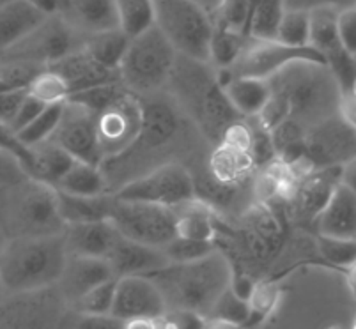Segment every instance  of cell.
<instances>
[{
	"instance_id": "obj_30",
	"label": "cell",
	"mask_w": 356,
	"mask_h": 329,
	"mask_svg": "<svg viewBox=\"0 0 356 329\" xmlns=\"http://www.w3.org/2000/svg\"><path fill=\"white\" fill-rule=\"evenodd\" d=\"M32 149V167L29 170V179H34L41 185L50 188H57L59 180L70 172L76 161L55 144L54 140H47L43 144L31 147Z\"/></svg>"
},
{
	"instance_id": "obj_64",
	"label": "cell",
	"mask_w": 356,
	"mask_h": 329,
	"mask_svg": "<svg viewBox=\"0 0 356 329\" xmlns=\"http://www.w3.org/2000/svg\"><path fill=\"white\" fill-rule=\"evenodd\" d=\"M355 92H356V82H355Z\"/></svg>"
},
{
	"instance_id": "obj_32",
	"label": "cell",
	"mask_w": 356,
	"mask_h": 329,
	"mask_svg": "<svg viewBox=\"0 0 356 329\" xmlns=\"http://www.w3.org/2000/svg\"><path fill=\"white\" fill-rule=\"evenodd\" d=\"M55 189L74 196L110 195L102 167L80 163V161H76L71 167L70 172L59 180V185Z\"/></svg>"
},
{
	"instance_id": "obj_61",
	"label": "cell",
	"mask_w": 356,
	"mask_h": 329,
	"mask_svg": "<svg viewBox=\"0 0 356 329\" xmlns=\"http://www.w3.org/2000/svg\"><path fill=\"white\" fill-rule=\"evenodd\" d=\"M6 189H8V188H0V211H2V205H4V196H6Z\"/></svg>"
},
{
	"instance_id": "obj_28",
	"label": "cell",
	"mask_w": 356,
	"mask_h": 329,
	"mask_svg": "<svg viewBox=\"0 0 356 329\" xmlns=\"http://www.w3.org/2000/svg\"><path fill=\"white\" fill-rule=\"evenodd\" d=\"M206 167L209 176L222 185H245L250 183L255 172V163L250 154L229 149L225 145L213 147Z\"/></svg>"
},
{
	"instance_id": "obj_4",
	"label": "cell",
	"mask_w": 356,
	"mask_h": 329,
	"mask_svg": "<svg viewBox=\"0 0 356 329\" xmlns=\"http://www.w3.org/2000/svg\"><path fill=\"white\" fill-rule=\"evenodd\" d=\"M231 262L220 250L188 264H168L145 278L156 285L167 310H190L208 319L216 299L231 285Z\"/></svg>"
},
{
	"instance_id": "obj_11",
	"label": "cell",
	"mask_w": 356,
	"mask_h": 329,
	"mask_svg": "<svg viewBox=\"0 0 356 329\" xmlns=\"http://www.w3.org/2000/svg\"><path fill=\"white\" fill-rule=\"evenodd\" d=\"M115 199L142 202L174 209L195 199V186L190 170L181 163H168L122 186Z\"/></svg>"
},
{
	"instance_id": "obj_33",
	"label": "cell",
	"mask_w": 356,
	"mask_h": 329,
	"mask_svg": "<svg viewBox=\"0 0 356 329\" xmlns=\"http://www.w3.org/2000/svg\"><path fill=\"white\" fill-rule=\"evenodd\" d=\"M129 40L121 31H108L102 34L89 35L83 43V51L90 59L96 60L99 66L110 71H119L126 50H128Z\"/></svg>"
},
{
	"instance_id": "obj_17",
	"label": "cell",
	"mask_w": 356,
	"mask_h": 329,
	"mask_svg": "<svg viewBox=\"0 0 356 329\" xmlns=\"http://www.w3.org/2000/svg\"><path fill=\"white\" fill-rule=\"evenodd\" d=\"M50 140L63 147L74 161L102 167L103 153L99 147L96 115L83 106L66 101L59 128Z\"/></svg>"
},
{
	"instance_id": "obj_44",
	"label": "cell",
	"mask_w": 356,
	"mask_h": 329,
	"mask_svg": "<svg viewBox=\"0 0 356 329\" xmlns=\"http://www.w3.org/2000/svg\"><path fill=\"white\" fill-rule=\"evenodd\" d=\"M215 243H204V241L184 239V237H174L161 251L167 257L168 264H188L204 259L215 251Z\"/></svg>"
},
{
	"instance_id": "obj_1",
	"label": "cell",
	"mask_w": 356,
	"mask_h": 329,
	"mask_svg": "<svg viewBox=\"0 0 356 329\" xmlns=\"http://www.w3.org/2000/svg\"><path fill=\"white\" fill-rule=\"evenodd\" d=\"M140 101L142 128L138 137L124 153L102 163L110 195L163 164L181 163L190 169L211 153L200 151V145L208 144V140L165 90L140 98Z\"/></svg>"
},
{
	"instance_id": "obj_12",
	"label": "cell",
	"mask_w": 356,
	"mask_h": 329,
	"mask_svg": "<svg viewBox=\"0 0 356 329\" xmlns=\"http://www.w3.org/2000/svg\"><path fill=\"white\" fill-rule=\"evenodd\" d=\"M86 40V35L70 27L60 16H50L22 43L0 55V59L25 60L48 69L67 55L82 50Z\"/></svg>"
},
{
	"instance_id": "obj_39",
	"label": "cell",
	"mask_w": 356,
	"mask_h": 329,
	"mask_svg": "<svg viewBox=\"0 0 356 329\" xmlns=\"http://www.w3.org/2000/svg\"><path fill=\"white\" fill-rule=\"evenodd\" d=\"M47 67L25 60L0 59V94L6 92H27L29 85Z\"/></svg>"
},
{
	"instance_id": "obj_21",
	"label": "cell",
	"mask_w": 356,
	"mask_h": 329,
	"mask_svg": "<svg viewBox=\"0 0 356 329\" xmlns=\"http://www.w3.org/2000/svg\"><path fill=\"white\" fill-rule=\"evenodd\" d=\"M339 185H341V169L314 170L307 174L305 179L296 186V192L293 193L300 221L316 227L317 218Z\"/></svg>"
},
{
	"instance_id": "obj_6",
	"label": "cell",
	"mask_w": 356,
	"mask_h": 329,
	"mask_svg": "<svg viewBox=\"0 0 356 329\" xmlns=\"http://www.w3.org/2000/svg\"><path fill=\"white\" fill-rule=\"evenodd\" d=\"M0 227L8 239L63 234L66 225L57 208V192L34 179L6 189Z\"/></svg>"
},
{
	"instance_id": "obj_26",
	"label": "cell",
	"mask_w": 356,
	"mask_h": 329,
	"mask_svg": "<svg viewBox=\"0 0 356 329\" xmlns=\"http://www.w3.org/2000/svg\"><path fill=\"white\" fill-rule=\"evenodd\" d=\"M316 230L325 237L356 239V195L339 185L316 221Z\"/></svg>"
},
{
	"instance_id": "obj_3",
	"label": "cell",
	"mask_w": 356,
	"mask_h": 329,
	"mask_svg": "<svg viewBox=\"0 0 356 329\" xmlns=\"http://www.w3.org/2000/svg\"><path fill=\"white\" fill-rule=\"evenodd\" d=\"M271 98L286 112V122L312 130L339 115L341 87L330 69L321 64L294 62L268 80Z\"/></svg>"
},
{
	"instance_id": "obj_54",
	"label": "cell",
	"mask_w": 356,
	"mask_h": 329,
	"mask_svg": "<svg viewBox=\"0 0 356 329\" xmlns=\"http://www.w3.org/2000/svg\"><path fill=\"white\" fill-rule=\"evenodd\" d=\"M44 108H47V105H43L41 101H38V99H34L32 96L27 94V98L22 103L20 110H18V114H16L15 121H13L11 130L15 131V133H20V131L25 130V128H27Z\"/></svg>"
},
{
	"instance_id": "obj_9",
	"label": "cell",
	"mask_w": 356,
	"mask_h": 329,
	"mask_svg": "<svg viewBox=\"0 0 356 329\" xmlns=\"http://www.w3.org/2000/svg\"><path fill=\"white\" fill-rule=\"evenodd\" d=\"M294 62H314L326 66L316 50L307 48H289L278 41H252L248 40L239 59L229 71H216V78L222 89L232 78L270 80L278 75L284 67Z\"/></svg>"
},
{
	"instance_id": "obj_57",
	"label": "cell",
	"mask_w": 356,
	"mask_h": 329,
	"mask_svg": "<svg viewBox=\"0 0 356 329\" xmlns=\"http://www.w3.org/2000/svg\"><path fill=\"white\" fill-rule=\"evenodd\" d=\"M124 329H161V317L131 319V321L124 322Z\"/></svg>"
},
{
	"instance_id": "obj_13",
	"label": "cell",
	"mask_w": 356,
	"mask_h": 329,
	"mask_svg": "<svg viewBox=\"0 0 356 329\" xmlns=\"http://www.w3.org/2000/svg\"><path fill=\"white\" fill-rule=\"evenodd\" d=\"M70 310L55 287L0 301V329H66Z\"/></svg>"
},
{
	"instance_id": "obj_50",
	"label": "cell",
	"mask_w": 356,
	"mask_h": 329,
	"mask_svg": "<svg viewBox=\"0 0 356 329\" xmlns=\"http://www.w3.org/2000/svg\"><path fill=\"white\" fill-rule=\"evenodd\" d=\"M337 32L344 50L356 59V4L337 15Z\"/></svg>"
},
{
	"instance_id": "obj_20",
	"label": "cell",
	"mask_w": 356,
	"mask_h": 329,
	"mask_svg": "<svg viewBox=\"0 0 356 329\" xmlns=\"http://www.w3.org/2000/svg\"><path fill=\"white\" fill-rule=\"evenodd\" d=\"M59 16L86 37L119 28L118 0H66Z\"/></svg>"
},
{
	"instance_id": "obj_49",
	"label": "cell",
	"mask_w": 356,
	"mask_h": 329,
	"mask_svg": "<svg viewBox=\"0 0 356 329\" xmlns=\"http://www.w3.org/2000/svg\"><path fill=\"white\" fill-rule=\"evenodd\" d=\"M66 329H124V322L114 315H82L70 312Z\"/></svg>"
},
{
	"instance_id": "obj_2",
	"label": "cell",
	"mask_w": 356,
	"mask_h": 329,
	"mask_svg": "<svg viewBox=\"0 0 356 329\" xmlns=\"http://www.w3.org/2000/svg\"><path fill=\"white\" fill-rule=\"evenodd\" d=\"M167 89V94L211 147L220 145L229 126L243 119L229 103L211 64L177 57Z\"/></svg>"
},
{
	"instance_id": "obj_48",
	"label": "cell",
	"mask_w": 356,
	"mask_h": 329,
	"mask_svg": "<svg viewBox=\"0 0 356 329\" xmlns=\"http://www.w3.org/2000/svg\"><path fill=\"white\" fill-rule=\"evenodd\" d=\"M0 151L16 158L18 163L22 164V169L29 176V170L32 167V149L22 144L15 131L11 130V126L4 124V122H0Z\"/></svg>"
},
{
	"instance_id": "obj_14",
	"label": "cell",
	"mask_w": 356,
	"mask_h": 329,
	"mask_svg": "<svg viewBox=\"0 0 356 329\" xmlns=\"http://www.w3.org/2000/svg\"><path fill=\"white\" fill-rule=\"evenodd\" d=\"M356 156V131L339 115L314 126L305 135V153L300 163L309 172L341 169Z\"/></svg>"
},
{
	"instance_id": "obj_16",
	"label": "cell",
	"mask_w": 356,
	"mask_h": 329,
	"mask_svg": "<svg viewBox=\"0 0 356 329\" xmlns=\"http://www.w3.org/2000/svg\"><path fill=\"white\" fill-rule=\"evenodd\" d=\"M103 161L124 153L134 144L142 128L140 98L126 92L115 103L96 115Z\"/></svg>"
},
{
	"instance_id": "obj_63",
	"label": "cell",
	"mask_w": 356,
	"mask_h": 329,
	"mask_svg": "<svg viewBox=\"0 0 356 329\" xmlns=\"http://www.w3.org/2000/svg\"><path fill=\"white\" fill-rule=\"evenodd\" d=\"M351 329H356V319H355V322H353V328Z\"/></svg>"
},
{
	"instance_id": "obj_37",
	"label": "cell",
	"mask_w": 356,
	"mask_h": 329,
	"mask_svg": "<svg viewBox=\"0 0 356 329\" xmlns=\"http://www.w3.org/2000/svg\"><path fill=\"white\" fill-rule=\"evenodd\" d=\"M247 41L248 37L245 34L215 27L209 47V64H213L216 71H229L239 59Z\"/></svg>"
},
{
	"instance_id": "obj_36",
	"label": "cell",
	"mask_w": 356,
	"mask_h": 329,
	"mask_svg": "<svg viewBox=\"0 0 356 329\" xmlns=\"http://www.w3.org/2000/svg\"><path fill=\"white\" fill-rule=\"evenodd\" d=\"M284 298L282 287L278 285L277 280H257L254 283L252 294L248 298V310H250V319H248V328L262 324L277 312Z\"/></svg>"
},
{
	"instance_id": "obj_42",
	"label": "cell",
	"mask_w": 356,
	"mask_h": 329,
	"mask_svg": "<svg viewBox=\"0 0 356 329\" xmlns=\"http://www.w3.org/2000/svg\"><path fill=\"white\" fill-rule=\"evenodd\" d=\"M115 283L118 280L106 282L103 285L96 287L86 296L74 301L70 306V312L82 315H110L112 314V306H114V294H115Z\"/></svg>"
},
{
	"instance_id": "obj_60",
	"label": "cell",
	"mask_w": 356,
	"mask_h": 329,
	"mask_svg": "<svg viewBox=\"0 0 356 329\" xmlns=\"http://www.w3.org/2000/svg\"><path fill=\"white\" fill-rule=\"evenodd\" d=\"M8 235L4 234V230H2V227H0V253H2V251H4V248H6V244H8Z\"/></svg>"
},
{
	"instance_id": "obj_34",
	"label": "cell",
	"mask_w": 356,
	"mask_h": 329,
	"mask_svg": "<svg viewBox=\"0 0 356 329\" xmlns=\"http://www.w3.org/2000/svg\"><path fill=\"white\" fill-rule=\"evenodd\" d=\"M284 16V2L257 0L252 2L247 37L252 41H277L278 27Z\"/></svg>"
},
{
	"instance_id": "obj_8",
	"label": "cell",
	"mask_w": 356,
	"mask_h": 329,
	"mask_svg": "<svg viewBox=\"0 0 356 329\" xmlns=\"http://www.w3.org/2000/svg\"><path fill=\"white\" fill-rule=\"evenodd\" d=\"M156 27L176 53L195 62L209 64L215 25L200 9L199 2L192 0H156Z\"/></svg>"
},
{
	"instance_id": "obj_47",
	"label": "cell",
	"mask_w": 356,
	"mask_h": 329,
	"mask_svg": "<svg viewBox=\"0 0 356 329\" xmlns=\"http://www.w3.org/2000/svg\"><path fill=\"white\" fill-rule=\"evenodd\" d=\"M209 317L234 322V324H239L247 329L248 319H250V310H248V303L245 299L238 298L231 290V287H227L222 292V296L216 299Z\"/></svg>"
},
{
	"instance_id": "obj_18",
	"label": "cell",
	"mask_w": 356,
	"mask_h": 329,
	"mask_svg": "<svg viewBox=\"0 0 356 329\" xmlns=\"http://www.w3.org/2000/svg\"><path fill=\"white\" fill-rule=\"evenodd\" d=\"M167 312L160 290L145 276H126L115 283L112 314L119 321L158 319Z\"/></svg>"
},
{
	"instance_id": "obj_41",
	"label": "cell",
	"mask_w": 356,
	"mask_h": 329,
	"mask_svg": "<svg viewBox=\"0 0 356 329\" xmlns=\"http://www.w3.org/2000/svg\"><path fill=\"white\" fill-rule=\"evenodd\" d=\"M27 94L41 101L43 105H57L70 99V87L60 75L55 71L44 69L35 76L34 82L29 85Z\"/></svg>"
},
{
	"instance_id": "obj_31",
	"label": "cell",
	"mask_w": 356,
	"mask_h": 329,
	"mask_svg": "<svg viewBox=\"0 0 356 329\" xmlns=\"http://www.w3.org/2000/svg\"><path fill=\"white\" fill-rule=\"evenodd\" d=\"M223 90L232 108L243 119H257L271 96L270 83L255 78H232Z\"/></svg>"
},
{
	"instance_id": "obj_22",
	"label": "cell",
	"mask_w": 356,
	"mask_h": 329,
	"mask_svg": "<svg viewBox=\"0 0 356 329\" xmlns=\"http://www.w3.org/2000/svg\"><path fill=\"white\" fill-rule=\"evenodd\" d=\"M105 260L110 264L118 280L126 276H145L168 266L163 251L124 239L122 235H119V239L115 241L114 248L110 250Z\"/></svg>"
},
{
	"instance_id": "obj_25",
	"label": "cell",
	"mask_w": 356,
	"mask_h": 329,
	"mask_svg": "<svg viewBox=\"0 0 356 329\" xmlns=\"http://www.w3.org/2000/svg\"><path fill=\"white\" fill-rule=\"evenodd\" d=\"M47 16L32 0H11L0 4V51H8L43 25Z\"/></svg>"
},
{
	"instance_id": "obj_15",
	"label": "cell",
	"mask_w": 356,
	"mask_h": 329,
	"mask_svg": "<svg viewBox=\"0 0 356 329\" xmlns=\"http://www.w3.org/2000/svg\"><path fill=\"white\" fill-rule=\"evenodd\" d=\"M309 47L325 60L326 67L341 87V92L355 89L356 59L342 47L337 32V15L330 2H323L310 12Z\"/></svg>"
},
{
	"instance_id": "obj_52",
	"label": "cell",
	"mask_w": 356,
	"mask_h": 329,
	"mask_svg": "<svg viewBox=\"0 0 356 329\" xmlns=\"http://www.w3.org/2000/svg\"><path fill=\"white\" fill-rule=\"evenodd\" d=\"M206 317L190 310H167L161 317V329H204Z\"/></svg>"
},
{
	"instance_id": "obj_35",
	"label": "cell",
	"mask_w": 356,
	"mask_h": 329,
	"mask_svg": "<svg viewBox=\"0 0 356 329\" xmlns=\"http://www.w3.org/2000/svg\"><path fill=\"white\" fill-rule=\"evenodd\" d=\"M119 31L129 41L156 27L154 2L151 0H118Z\"/></svg>"
},
{
	"instance_id": "obj_62",
	"label": "cell",
	"mask_w": 356,
	"mask_h": 329,
	"mask_svg": "<svg viewBox=\"0 0 356 329\" xmlns=\"http://www.w3.org/2000/svg\"><path fill=\"white\" fill-rule=\"evenodd\" d=\"M6 298V292H4V287H2V282H0V301Z\"/></svg>"
},
{
	"instance_id": "obj_40",
	"label": "cell",
	"mask_w": 356,
	"mask_h": 329,
	"mask_svg": "<svg viewBox=\"0 0 356 329\" xmlns=\"http://www.w3.org/2000/svg\"><path fill=\"white\" fill-rule=\"evenodd\" d=\"M310 37V12L284 8L277 41L289 48H307Z\"/></svg>"
},
{
	"instance_id": "obj_5",
	"label": "cell",
	"mask_w": 356,
	"mask_h": 329,
	"mask_svg": "<svg viewBox=\"0 0 356 329\" xmlns=\"http://www.w3.org/2000/svg\"><path fill=\"white\" fill-rule=\"evenodd\" d=\"M66 260L64 232L47 237L9 239L0 253V282L6 296L51 289L59 282Z\"/></svg>"
},
{
	"instance_id": "obj_46",
	"label": "cell",
	"mask_w": 356,
	"mask_h": 329,
	"mask_svg": "<svg viewBox=\"0 0 356 329\" xmlns=\"http://www.w3.org/2000/svg\"><path fill=\"white\" fill-rule=\"evenodd\" d=\"M250 9L252 2H247V0H223V2H220L218 12H216L215 27L227 28V31L247 35Z\"/></svg>"
},
{
	"instance_id": "obj_59",
	"label": "cell",
	"mask_w": 356,
	"mask_h": 329,
	"mask_svg": "<svg viewBox=\"0 0 356 329\" xmlns=\"http://www.w3.org/2000/svg\"><path fill=\"white\" fill-rule=\"evenodd\" d=\"M346 280H348L349 289H351L356 296V260L346 269Z\"/></svg>"
},
{
	"instance_id": "obj_58",
	"label": "cell",
	"mask_w": 356,
	"mask_h": 329,
	"mask_svg": "<svg viewBox=\"0 0 356 329\" xmlns=\"http://www.w3.org/2000/svg\"><path fill=\"white\" fill-rule=\"evenodd\" d=\"M204 329H245V328L239 324H234V322L223 321V319L208 317L206 319V324H204Z\"/></svg>"
},
{
	"instance_id": "obj_29",
	"label": "cell",
	"mask_w": 356,
	"mask_h": 329,
	"mask_svg": "<svg viewBox=\"0 0 356 329\" xmlns=\"http://www.w3.org/2000/svg\"><path fill=\"white\" fill-rule=\"evenodd\" d=\"M112 205H114V195L74 196L57 192V208L64 225L108 221Z\"/></svg>"
},
{
	"instance_id": "obj_19",
	"label": "cell",
	"mask_w": 356,
	"mask_h": 329,
	"mask_svg": "<svg viewBox=\"0 0 356 329\" xmlns=\"http://www.w3.org/2000/svg\"><path fill=\"white\" fill-rule=\"evenodd\" d=\"M118 280L114 271L105 259H89V257H67L66 266L59 282L55 285L57 292L70 308L74 301L106 282Z\"/></svg>"
},
{
	"instance_id": "obj_7",
	"label": "cell",
	"mask_w": 356,
	"mask_h": 329,
	"mask_svg": "<svg viewBox=\"0 0 356 329\" xmlns=\"http://www.w3.org/2000/svg\"><path fill=\"white\" fill-rule=\"evenodd\" d=\"M177 57L179 55L160 28L153 27L129 41L124 59L119 66L121 83L137 98L163 92L170 82Z\"/></svg>"
},
{
	"instance_id": "obj_51",
	"label": "cell",
	"mask_w": 356,
	"mask_h": 329,
	"mask_svg": "<svg viewBox=\"0 0 356 329\" xmlns=\"http://www.w3.org/2000/svg\"><path fill=\"white\" fill-rule=\"evenodd\" d=\"M220 145H225L229 149L239 151V153H248L250 154V145H252V128L245 119L234 122L229 126L225 133H223L222 142Z\"/></svg>"
},
{
	"instance_id": "obj_45",
	"label": "cell",
	"mask_w": 356,
	"mask_h": 329,
	"mask_svg": "<svg viewBox=\"0 0 356 329\" xmlns=\"http://www.w3.org/2000/svg\"><path fill=\"white\" fill-rule=\"evenodd\" d=\"M317 250L330 266L348 269L356 260V239H337L317 235Z\"/></svg>"
},
{
	"instance_id": "obj_24",
	"label": "cell",
	"mask_w": 356,
	"mask_h": 329,
	"mask_svg": "<svg viewBox=\"0 0 356 329\" xmlns=\"http://www.w3.org/2000/svg\"><path fill=\"white\" fill-rule=\"evenodd\" d=\"M118 239L119 232L110 221L66 225L64 228L67 257L106 259Z\"/></svg>"
},
{
	"instance_id": "obj_38",
	"label": "cell",
	"mask_w": 356,
	"mask_h": 329,
	"mask_svg": "<svg viewBox=\"0 0 356 329\" xmlns=\"http://www.w3.org/2000/svg\"><path fill=\"white\" fill-rule=\"evenodd\" d=\"M64 105H66V101L57 103V105H48L25 130L16 133L18 140L24 145H27L29 149L50 140L60 124V119H63L64 114Z\"/></svg>"
},
{
	"instance_id": "obj_23",
	"label": "cell",
	"mask_w": 356,
	"mask_h": 329,
	"mask_svg": "<svg viewBox=\"0 0 356 329\" xmlns=\"http://www.w3.org/2000/svg\"><path fill=\"white\" fill-rule=\"evenodd\" d=\"M48 69L63 76L64 82L70 87V98L79 94V92H83V90L95 89V87L121 82L119 71H110L99 66L96 60L90 59L89 55L83 51V48L80 51L67 55L66 59L55 62Z\"/></svg>"
},
{
	"instance_id": "obj_55",
	"label": "cell",
	"mask_w": 356,
	"mask_h": 329,
	"mask_svg": "<svg viewBox=\"0 0 356 329\" xmlns=\"http://www.w3.org/2000/svg\"><path fill=\"white\" fill-rule=\"evenodd\" d=\"M25 98H27V92H6V94H0V122L11 126Z\"/></svg>"
},
{
	"instance_id": "obj_56",
	"label": "cell",
	"mask_w": 356,
	"mask_h": 329,
	"mask_svg": "<svg viewBox=\"0 0 356 329\" xmlns=\"http://www.w3.org/2000/svg\"><path fill=\"white\" fill-rule=\"evenodd\" d=\"M341 185L356 195V156L341 167Z\"/></svg>"
},
{
	"instance_id": "obj_43",
	"label": "cell",
	"mask_w": 356,
	"mask_h": 329,
	"mask_svg": "<svg viewBox=\"0 0 356 329\" xmlns=\"http://www.w3.org/2000/svg\"><path fill=\"white\" fill-rule=\"evenodd\" d=\"M128 90L122 85L121 82L118 83H108V85H99L95 89L83 90L79 94L71 96L67 101L74 103V105L83 106L86 110H89L90 114L98 115L99 112H103L105 108H108L112 103L118 101L122 94H126Z\"/></svg>"
},
{
	"instance_id": "obj_10",
	"label": "cell",
	"mask_w": 356,
	"mask_h": 329,
	"mask_svg": "<svg viewBox=\"0 0 356 329\" xmlns=\"http://www.w3.org/2000/svg\"><path fill=\"white\" fill-rule=\"evenodd\" d=\"M108 221L124 239L158 250L176 237V216L172 209L160 205L128 202L114 196Z\"/></svg>"
},
{
	"instance_id": "obj_53",
	"label": "cell",
	"mask_w": 356,
	"mask_h": 329,
	"mask_svg": "<svg viewBox=\"0 0 356 329\" xmlns=\"http://www.w3.org/2000/svg\"><path fill=\"white\" fill-rule=\"evenodd\" d=\"M25 179H29V176L22 169L18 160L13 158L11 154L0 151V188H11V186L24 183Z\"/></svg>"
},
{
	"instance_id": "obj_27",
	"label": "cell",
	"mask_w": 356,
	"mask_h": 329,
	"mask_svg": "<svg viewBox=\"0 0 356 329\" xmlns=\"http://www.w3.org/2000/svg\"><path fill=\"white\" fill-rule=\"evenodd\" d=\"M176 216V235L184 239L215 243L216 212L199 199L188 200L172 209Z\"/></svg>"
}]
</instances>
